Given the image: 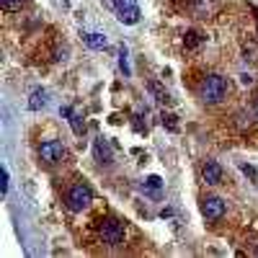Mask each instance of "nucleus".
Returning <instances> with one entry per match:
<instances>
[{"mask_svg":"<svg viewBox=\"0 0 258 258\" xmlns=\"http://www.w3.org/2000/svg\"><path fill=\"white\" fill-rule=\"evenodd\" d=\"M227 96V80L222 75H207L201 83V98L207 104H219Z\"/></svg>","mask_w":258,"mask_h":258,"instance_id":"nucleus-1","label":"nucleus"},{"mask_svg":"<svg viewBox=\"0 0 258 258\" xmlns=\"http://www.w3.org/2000/svg\"><path fill=\"white\" fill-rule=\"evenodd\" d=\"M114 11L124 26H134L140 21V3L137 0H114Z\"/></svg>","mask_w":258,"mask_h":258,"instance_id":"nucleus-2","label":"nucleus"},{"mask_svg":"<svg viewBox=\"0 0 258 258\" xmlns=\"http://www.w3.org/2000/svg\"><path fill=\"white\" fill-rule=\"evenodd\" d=\"M67 207L72 209V212H83V209H88L90 207V201H93V194H90V189L88 186H72L70 191H67Z\"/></svg>","mask_w":258,"mask_h":258,"instance_id":"nucleus-3","label":"nucleus"},{"mask_svg":"<svg viewBox=\"0 0 258 258\" xmlns=\"http://www.w3.org/2000/svg\"><path fill=\"white\" fill-rule=\"evenodd\" d=\"M101 240L106 245H122L124 243V227L116 222V219H104V225H101Z\"/></svg>","mask_w":258,"mask_h":258,"instance_id":"nucleus-4","label":"nucleus"},{"mask_svg":"<svg viewBox=\"0 0 258 258\" xmlns=\"http://www.w3.org/2000/svg\"><path fill=\"white\" fill-rule=\"evenodd\" d=\"M225 201L219 196H207L204 201H201V215H204L209 222H219V219L225 217Z\"/></svg>","mask_w":258,"mask_h":258,"instance_id":"nucleus-5","label":"nucleus"},{"mask_svg":"<svg viewBox=\"0 0 258 258\" xmlns=\"http://www.w3.org/2000/svg\"><path fill=\"white\" fill-rule=\"evenodd\" d=\"M39 155H42L44 163L54 165V163H60V160L64 158V145L57 142V140H47V142L39 147Z\"/></svg>","mask_w":258,"mask_h":258,"instance_id":"nucleus-6","label":"nucleus"},{"mask_svg":"<svg viewBox=\"0 0 258 258\" xmlns=\"http://www.w3.org/2000/svg\"><path fill=\"white\" fill-rule=\"evenodd\" d=\"M201 176L209 186H217V183H222V165L215 163V160H207L204 168H201Z\"/></svg>","mask_w":258,"mask_h":258,"instance_id":"nucleus-7","label":"nucleus"},{"mask_svg":"<svg viewBox=\"0 0 258 258\" xmlns=\"http://www.w3.org/2000/svg\"><path fill=\"white\" fill-rule=\"evenodd\" d=\"M47 101H49L47 90H44V88H34L31 96H29V108H31V111H39V108L47 106Z\"/></svg>","mask_w":258,"mask_h":258,"instance_id":"nucleus-8","label":"nucleus"},{"mask_svg":"<svg viewBox=\"0 0 258 258\" xmlns=\"http://www.w3.org/2000/svg\"><path fill=\"white\" fill-rule=\"evenodd\" d=\"M60 114L67 116V122H70V127H72V132H75V134H83V132H86V124L80 122V116L72 111V108H60Z\"/></svg>","mask_w":258,"mask_h":258,"instance_id":"nucleus-9","label":"nucleus"},{"mask_svg":"<svg viewBox=\"0 0 258 258\" xmlns=\"http://www.w3.org/2000/svg\"><path fill=\"white\" fill-rule=\"evenodd\" d=\"M96 160L98 163H111V147H108V142L104 137L96 140Z\"/></svg>","mask_w":258,"mask_h":258,"instance_id":"nucleus-10","label":"nucleus"},{"mask_svg":"<svg viewBox=\"0 0 258 258\" xmlns=\"http://www.w3.org/2000/svg\"><path fill=\"white\" fill-rule=\"evenodd\" d=\"M83 36H86V44H88L90 49H104L106 44H108V39L101 31H90V34H83Z\"/></svg>","mask_w":258,"mask_h":258,"instance_id":"nucleus-11","label":"nucleus"},{"mask_svg":"<svg viewBox=\"0 0 258 258\" xmlns=\"http://www.w3.org/2000/svg\"><path fill=\"white\" fill-rule=\"evenodd\" d=\"M147 90H150V96H152L155 101H158V104H165V101L171 98V96L165 93V90H163V88H160V86H158V83H155V80H152V83H147Z\"/></svg>","mask_w":258,"mask_h":258,"instance_id":"nucleus-12","label":"nucleus"},{"mask_svg":"<svg viewBox=\"0 0 258 258\" xmlns=\"http://www.w3.org/2000/svg\"><path fill=\"white\" fill-rule=\"evenodd\" d=\"M119 70L124 72V78H129V62H127V47L119 49Z\"/></svg>","mask_w":258,"mask_h":258,"instance_id":"nucleus-13","label":"nucleus"},{"mask_svg":"<svg viewBox=\"0 0 258 258\" xmlns=\"http://www.w3.org/2000/svg\"><path fill=\"white\" fill-rule=\"evenodd\" d=\"M145 186H147V189H152V191H158V189H163V178H160V176H147Z\"/></svg>","mask_w":258,"mask_h":258,"instance_id":"nucleus-14","label":"nucleus"},{"mask_svg":"<svg viewBox=\"0 0 258 258\" xmlns=\"http://www.w3.org/2000/svg\"><path fill=\"white\" fill-rule=\"evenodd\" d=\"M0 3H3L5 11H21V5L26 3V0H0Z\"/></svg>","mask_w":258,"mask_h":258,"instance_id":"nucleus-15","label":"nucleus"},{"mask_svg":"<svg viewBox=\"0 0 258 258\" xmlns=\"http://www.w3.org/2000/svg\"><path fill=\"white\" fill-rule=\"evenodd\" d=\"M160 119H163V124L168 127V129H173V132L178 129V124H176V116H173V114H163Z\"/></svg>","mask_w":258,"mask_h":258,"instance_id":"nucleus-16","label":"nucleus"},{"mask_svg":"<svg viewBox=\"0 0 258 258\" xmlns=\"http://www.w3.org/2000/svg\"><path fill=\"white\" fill-rule=\"evenodd\" d=\"M240 171L245 173V176H251V178H256V181H258V171L253 168V165H245V163H243V165H240Z\"/></svg>","mask_w":258,"mask_h":258,"instance_id":"nucleus-17","label":"nucleus"},{"mask_svg":"<svg viewBox=\"0 0 258 258\" xmlns=\"http://www.w3.org/2000/svg\"><path fill=\"white\" fill-rule=\"evenodd\" d=\"M0 191L8 194V168H3V183H0Z\"/></svg>","mask_w":258,"mask_h":258,"instance_id":"nucleus-18","label":"nucleus"},{"mask_svg":"<svg viewBox=\"0 0 258 258\" xmlns=\"http://www.w3.org/2000/svg\"><path fill=\"white\" fill-rule=\"evenodd\" d=\"M240 83H243V86H251V83H253V75H248V72H243V75H240Z\"/></svg>","mask_w":258,"mask_h":258,"instance_id":"nucleus-19","label":"nucleus"},{"mask_svg":"<svg viewBox=\"0 0 258 258\" xmlns=\"http://www.w3.org/2000/svg\"><path fill=\"white\" fill-rule=\"evenodd\" d=\"M196 36H199V34H194V31L189 34V47H196V44H199V39H196Z\"/></svg>","mask_w":258,"mask_h":258,"instance_id":"nucleus-20","label":"nucleus"},{"mask_svg":"<svg viewBox=\"0 0 258 258\" xmlns=\"http://www.w3.org/2000/svg\"><path fill=\"white\" fill-rule=\"evenodd\" d=\"M256 116H258V104H256Z\"/></svg>","mask_w":258,"mask_h":258,"instance_id":"nucleus-21","label":"nucleus"},{"mask_svg":"<svg viewBox=\"0 0 258 258\" xmlns=\"http://www.w3.org/2000/svg\"><path fill=\"white\" fill-rule=\"evenodd\" d=\"M256 253H258V248H256Z\"/></svg>","mask_w":258,"mask_h":258,"instance_id":"nucleus-22","label":"nucleus"}]
</instances>
